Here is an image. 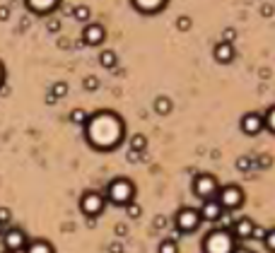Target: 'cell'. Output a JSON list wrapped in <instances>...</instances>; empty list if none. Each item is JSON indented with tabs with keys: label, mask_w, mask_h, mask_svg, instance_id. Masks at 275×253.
<instances>
[{
	"label": "cell",
	"mask_w": 275,
	"mask_h": 253,
	"mask_svg": "<svg viewBox=\"0 0 275 253\" xmlns=\"http://www.w3.org/2000/svg\"><path fill=\"white\" fill-rule=\"evenodd\" d=\"M126 210H128V217H133V219H138V217L143 215V210H140V205L135 200H130L128 205H126Z\"/></svg>",
	"instance_id": "28"
},
{
	"label": "cell",
	"mask_w": 275,
	"mask_h": 253,
	"mask_svg": "<svg viewBox=\"0 0 275 253\" xmlns=\"http://www.w3.org/2000/svg\"><path fill=\"white\" fill-rule=\"evenodd\" d=\"M133 5H135V10H140L145 15H155L165 7L166 0H133Z\"/></svg>",
	"instance_id": "15"
},
{
	"label": "cell",
	"mask_w": 275,
	"mask_h": 253,
	"mask_svg": "<svg viewBox=\"0 0 275 253\" xmlns=\"http://www.w3.org/2000/svg\"><path fill=\"white\" fill-rule=\"evenodd\" d=\"M104 205H107V198L102 196V193H97V191H87V193H82V198H80V210H82V215L94 219V217H99L104 212Z\"/></svg>",
	"instance_id": "5"
},
{
	"label": "cell",
	"mask_w": 275,
	"mask_h": 253,
	"mask_svg": "<svg viewBox=\"0 0 275 253\" xmlns=\"http://www.w3.org/2000/svg\"><path fill=\"white\" fill-rule=\"evenodd\" d=\"M261 12H263L266 17H271V15H273V7H271V5H263V7H261Z\"/></svg>",
	"instance_id": "38"
},
{
	"label": "cell",
	"mask_w": 275,
	"mask_h": 253,
	"mask_svg": "<svg viewBox=\"0 0 275 253\" xmlns=\"http://www.w3.org/2000/svg\"><path fill=\"white\" fill-rule=\"evenodd\" d=\"M218 191H220V183H218V179L213 174H198L193 179V193H196V198H201V200L215 198Z\"/></svg>",
	"instance_id": "6"
},
{
	"label": "cell",
	"mask_w": 275,
	"mask_h": 253,
	"mask_svg": "<svg viewBox=\"0 0 275 253\" xmlns=\"http://www.w3.org/2000/svg\"><path fill=\"white\" fill-rule=\"evenodd\" d=\"M218 202L222 205V210H227V212H232V210H237L244 205V191L234 186V183H229V186H222L220 191H218Z\"/></svg>",
	"instance_id": "4"
},
{
	"label": "cell",
	"mask_w": 275,
	"mask_h": 253,
	"mask_svg": "<svg viewBox=\"0 0 275 253\" xmlns=\"http://www.w3.org/2000/svg\"><path fill=\"white\" fill-rule=\"evenodd\" d=\"M0 253H15V251H7V249H2V251H0Z\"/></svg>",
	"instance_id": "44"
},
{
	"label": "cell",
	"mask_w": 275,
	"mask_h": 253,
	"mask_svg": "<svg viewBox=\"0 0 275 253\" xmlns=\"http://www.w3.org/2000/svg\"><path fill=\"white\" fill-rule=\"evenodd\" d=\"M126 135V123L116 111H97L90 113L87 123H85V138L87 143L99 150V152H111L123 143Z\"/></svg>",
	"instance_id": "1"
},
{
	"label": "cell",
	"mask_w": 275,
	"mask_h": 253,
	"mask_svg": "<svg viewBox=\"0 0 275 253\" xmlns=\"http://www.w3.org/2000/svg\"><path fill=\"white\" fill-rule=\"evenodd\" d=\"M198 227H201V215H198L196 207H181V210L176 212V229H179L181 234H191V232H196Z\"/></svg>",
	"instance_id": "7"
},
{
	"label": "cell",
	"mask_w": 275,
	"mask_h": 253,
	"mask_svg": "<svg viewBox=\"0 0 275 253\" xmlns=\"http://www.w3.org/2000/svg\"><path fill=\"white\" fill-rule=\"evenodd\" d=\"M111 253H123V246L121 244H111Z\"/></svg>",
	"instance_id": "40"
},
{
	"label": "cell",
	"mask_w": 275,
	"mask_h": 253,
	"mask_svg": "<svg viewBox=\"0 0 275 253\" xmlns=\"http://www.w3.org/2000/svg\"><path fill=\"white\" fill-rule=\"evenodd\" d=\"M266 232H268L266 227H256V224H254V232H251V239H256V241H263V239H266Z\"/></svg>",
	"instance_id": "31"
},
{
	"label": "cell",
	"mask_w": 275,
	"mask_h": 253,
	"mask_svg": "<svg viewBox=\"0 0 275 253\" xmlns=\"http://www.w3.org/2000/svg\"><path fill=\"white\" fill-rule=\"evenodd\" d=\"M126 232H128V229H126V224H116V234H118V236H123Z\"/></svg>",
	"instance_id": "39"
},
{
	"label": "cell",
	"mask_w": 275,
	"mask_h": 253,
	"mask_svg": "<svg viewBox=\"0 0 275 253\" xmlns=\"http://www.w3.org/2000/svg\"><path fill=\"white\" fill-rule=\"evenodd\" d=\"M87 118H90V113H87L85 108H73V111H70V121H73L75 126H85Z\"/></svg>",
	"instance_id": "19"
},
{
	"label": "cell",
	"mask_w": 275,
	"mask_h": 253,
	"mask_svg": "<svg viewBox=\"0 0 275 253\" xmlns=\"http://www.w3.org/2000/svg\"><path fill=\"white\" fill-rule=\"evenodd\" d=\"M7 17H10V7H7V5H0V22H5Z\"/></svg>",
	"instance_id": "36"
},
{
	"label": "cell",
	"mask_w": 275,
	"mask_h": 253,
	"mask_svg": "<svg viewBox=\"0 0 275 253\" xmlns=\"http://www.w3.org/2000/svg\"><path fill=\"white\" fill-rule=\"evenodd\" d=\"M263 246L268 249L271 253H275V227L266 232V239H263Z\"/></svg>",
	"instance_id": "25"
},
{
	"label": "cell",
	"mask_w": 275,
	"mask_h": 253,
	"mask_svg": "<svg viewBox=\"0 0 275 253\" xmlns=\"http://www.w3.org/2000/svg\"><path fill=\"white\" fill-rule=\"evenodd\" d=\"M157 253H179V244H176L174 239H165V241L160 244Z\"/></svg>",
	"instance_id": "21"
},
{
	"label": "cell",
	"mask_w": 275,
	"mask_h": 253,
	"mask_svg": "<svg viewBox=\"0 0 275 253\" xmlns=\"http://www.w3.org/2000/svg\"><path fill=\"white\" fill-rule=\"evenodd\" d=\"M239 128H241V133H244V135H249V138L258 135V133L266 128V126H263V113H256V111L244 113V116H241V121H239Z\"/></svg>",
	"instance_id": "9"
},
{
	"label": "cell",
	"mask_w": 275,
	"mask_h": 253,
	"mask_svg": "<svg viewBox=\"0 0 275 253\" xmlns=\"http://www.w3.org/2000/svg\"><path fill=\"white\" fill-rule=\"evenodd\" d=\"M5 229H7V227H5V224H0V236L5 234Z\"/></svg>",
	"instance_id": "43"
},
{
	"label": "cell",
	"mask_w": 275,
	"mask_h": 253,
	"mask_svg": "<svg viewBox=\"0 0 275 253\" xmlns=\"http://www.w3.org/2000/svg\"><path fill=\"white\" fill-rule=\"evenodd\" d=\"M234 39H237V32H234L232 27H227V29L222 32V41H224V44H234Z\"/></svg>",
	"instance_id": "30"
},
{
	"label": "cell",
	"mask_w": 275,
	"mask_h": 253,
	"mask_svg": "<svg viewBox=\"0 0 275 253\" xmlns=\"http://www.w3.org/2000/svg\"><path fill=\"white\" fill-rule=\"evenodd\" d=\"M263 126H266L275 135V106H271L266 113H263Z\"/></svg>",
	"instance_id": "24"
},
{
	"label": "cell",
	"mask_w": 275,
	"mask_h": 253,
	"mask_svg": "<svg viewBox=\"0 0 275 253\" xmlns=\"http://www.w3.org/2000/svg\"><path fill=\"white\" fill-rule=\"evenodd\" d=\"M24 253H55V251H54V244H51V241H46V239H34V241H27Z\"/></svg>",
	"instance_id": "16"
},
{
	"label": "cell",
	"mask_w": 275,
	"mask_h": 253,
	"mask_svg": "<svg viewBox=\"0 0 275 253\" xmlns=\"http://www.w3.org/2000/svg\"><path fill=\"white\" fill-rule=\"evenodd\" d=\"M191 27H193V22H191L188 15H181V17L176 19V29H179V32H188Z\"/></svg>",
	"instance_id": "27"
},
{
	"label": "cell",
	"mask_w": 275,
	"mask_h": 253,
	"mask_svg": "<svg viewBox=\"0 0 275 253\" xmlns=\"http://www.w3.org/2000/svg\"><path fill=\"white\" fill-rule=\"evenodd\" d=\"M143 157H145V152H138V150H130V152H128L130 162H138V159H143Z\"/></svg>",
	"instance_id": "34"
},
{
	"label": "cell",
	"mask_w": 275,
	"mask_h": 253,
	"mask_svg": "<svg viewBox=\"0 0 275 253\" xmlns=\"http://www.w3.org/2000/svg\"><path fill=\"white\" fill-rule=\"evenodd\" d=\"M237 241L229 229H213L210 234L203 239V253H234Z\"/></svg>",
	"instance_id": "2"
},
{
	"label": "cell",
	"mask_w": 275,
	"mask_h": 253,
	"mask_svg": "<svg viewBox=\"0 0 275 253\" xmlns=\"http://www.w3.org/2000/svg\"><path fill=\"white\" fill-rule=\"evenodd\" d=\"M46 27H49V32H51V34H55V32L60 29V22H58V19H49V24H46Z\"/></svg>",
	"instance_id": "35"
},
{
	"label": "cell",
	"mask_w": 275,
	"mask_h": 253,
	"mask_svg": "<svg viewBox=\"0 0 275 253\" xmlns=\"http://www.w3.org/2000/svg\"><path fill=\"white\" fill-rule=\"evenodd\" d=\"M82 87H85V90H87V92H94V90H97V87H99V80H97L94 75H90V77H85V82H82Z\"/></svg>",
	"instance_id": "29"
},
{
	"label": "cell",
	"mask_w": 275,
	"mask_h": 253,
	"mask_svg": "<svg viewBox=\"0 0 275 253\" xmlns=\"http://www.w3.org/2000/svg\"><path fill=\"white\" fill-rule=\"evenodd\" d=\"M155 111H157L160 116L171 113V99H169V97H157V99H155Z\"/></svg>",
	"instance_id": "18"
},
{
	"label": "cell",
	"mask_w": 275,
	"mask_h": 253,
	"mask_svg": "<svg viewBox=\"0 0 275 253\" xmlns=\"http://www.w3.org/2000/svg\"><path fill=\"white\" fill-rule=\"evenodd\" d=\"M104 36H107V29H104L102 24H97V22H92V24H85L82 41H85L87 46H99V44L104 41Z\"/></svg>",
	"instance_id": "11"
},
{
	"label": "cell",
	"mask_w": 275,
	"mask_h": 253,
	"mask_svg": "<svg viewBox=\"0 0 275 253\" xmlns=\"http://www.w3.org/2000/svg\"><path fill=\"white\" fill-rule=\"evenodd\" d=\"M2 85H5V65L0 63V87H2Z\"/></svg>",
	"instance_id": "41"
},
{
	"label": "cell",
	"mask_w": 275,
	"mask_h": 253,
	"mask_svg": "<svg viewBox=\"0 0 275 253\" xmlns=\"http://www.w3.org/2000/svg\"><path fill=\"white\" fill-rule=\"evenodd\" d=\"M258 164H261L263 169H266V166H271V157H268V154H263V157L258 159Z\"/></svg>",
	"instance_id": "37"
},
{
	"label": "cell",
	"mask_w": 275,
	"mask_h": 253,
	"mask_svg": "<svg viewBox=\"0 0 275 253\" xmlns=\"http://www.w3.org/2000/svg\"><path fill=\"white\" fill-rule=\"evenodd\" d=\"M104 198L113 202V205H121V207H126L130 200L135 198V186H133V181L130 179H123V176H118V179H113L107 186V196Z\"/></svg>",
	"instance_id": "3"
},
{
	"label": "cell",
	"mask_w": 275,
	"mask_h": 253,
	"mask_svg": "<svg viewBox=\"0 0 275 253\" xmlns=\"http://www.w3.org/2000/svg\"><path fill=\"white\" fill-rule=\"evenodd\" d=\"M12 219V212L7 210V207H0V224H5L7 227V222Z\"/></svg>",
	"instance_id": "33"
},
{
	"label": "cell",
	"mask_w": 275,
	"mask_h": 253,
	"mask_svg": "<svg viewBox=\"0 0 275 253\" xmlns=\"http://www.w3.org/2000/svg\"><path fill=\"white\" fill-rule=\"evenodd\" d=\"M90 7L87 5H77V7H73V17L77 19V22H87L90 19Z\"/></svg>",
	"instance_id": "23"
},
{
	"label": "cell",
	"mask_w": 275,
	"mask_h": 253,
	"mask_svg": "<svg viewBox=\"0 0 275 253\" xmlns=\"http://www.w3.org/2000/svg\"><path fill=\"white\" fill-rule=\"evenodd\" d=\"M237 169H239V171H249V169H251V159H249V157H239V159H237Z\"/></svg>",
	"instance_id": "32"
},
{
	"label": "cell",
	"mask_w": 275,
	"mask_h": 253,
	"mask_svg": "<svg viewBox=\"0 0 275 253\" xmlns=\"http://www.w3.org/2000/svg\"><path fill=\"white\" fill-rule=\"evenodd\" d=\"M234 253H254V251H246V249H234Z\"/></svg>",
	"instance_id": "42"
},
{
	"label": "cell",
	"mask_w": 275,
	"mask_h": 253,
	"mask_svg": "<svg viewBox=\"0 0 275 253\" xmlns=\"http://www.w3.org/2000/svg\"><path fill=\"white\" fill-rule=\"evenodd\" d=\"M198 215H201V222H218L222 215V205L218 202V198L203 200V207L198 210Z\"/></svg>",
	"instance_id": "10"
},
{
	"label": "cell",
	"mask_w": 275,
	"mask_h": 253,
	"mask_svg": "<svg viewBox=\"0 0 275 253\" xmlns=\"http://www.w3.org/2000/svg\"><path fill=\"white\" fill-rule=\"evenodd\" d=\"M145 147H147V138L145 135H133L130 138V150H138V152H145Z\"/></svg>",
	"instance_id": "22"
},
{
	"label": "cell",
	"mask_w": 275,
	"mask_h": 253,
	"mask_svg": "<svg viewBox=\"0 0 275 253\" xmlns=\"http://www.w3.org/2000/svg\"><path fill=\"white\" fill-rule=\"evenodd\" d=\"M232 236H234V241H246V239H251V232H254V219H249V217H241V219H234V224H232Z\"/></svg>",
	"instance_id": "12"
},
{
	"label": "cell",
	"mask_w": 275,
	"mask_h": 253,
	"mask_svg": "<svg viewBox=\"0 0 275 253\" xmlns=\"http://www.w3.org/2000/svg\"><path fill=\"white\" fill-rule=\"evenodd\" d=\"M220 229H232V224H234V219H232V215L227 212V210H222V215H220Z\"/></svg>",
	"instance_id": "26"
},
{
	"label": "cell",
	"mask_w": 275,
	"mask_h": 253,
	"mask_svg": "<svg viewBox=\"0 0 275 253\" xmlns=\"http://www.w3.org/2000/svg\"><path fill=\"white\" fill-rule=\"evenodd\" d=\"M99 63H102V68L113 70V68H116V63H118V58H116L113 51H102V53H99Z\"/></svg>",
	"instance_id": "17"
},
{
	"label": "cell",
	"mask_w": 275,
	"mask_h": 253,
	"mask_svg": "<svg viewBox=\"0 0 275 253\" xmlns=\"http://www.w3.org/2000/svg\"><path fill=\"white\" fill-rule=\"evenodd\" d=\"M213 53H215V60H218V63L227 65V63H232V60H234V46L220 41V44L215 46V51H213Z\"/></svg>",
	"instance_id": "14"
},
{
	"label": "cell",
	"mask_w": 275,
	"mask_h": 253,
	"mask_svg": "<svg viewBox=\"0 0 275 253\" xmlns=\"http://www.w3.org/2000/svg\"><path fill=\"white\" fill-rule=\"evenodd\" d=\"M2 239V246L7 249V251H15V253H19V251H24V246H27V234L19 229V227H7L5 229V234L0 236Z\"/></svg>",
	"instance_id": "8"
},
{
	"label": "cell",
	"mask_w": 275,
	"mask_h": 253,
	"mask_svg": "<svg viewBox=\"0 0 275 253\" xmlns=\"http://www.w3.org/2000/svg\"><path fill=\"white\" fill-rule=\"evenodd\" d=\"M24 2L37 15H49V12H54L55 7H58V0H24Z\"/></svg>",
	"instance_id": "13"
},
{
	"label": "cell",
	"mask_w": 275,
	"mask_h": 253,
	"mask_svg": "<svg viewBox=\"0 0 275 253\" xmlns=\"http://www.w3.org/2000/svg\"><path fill=\"white\" fill-rule=\"evenodd\" d=\"M68 92H70V87H68V82H55L54 87L49 90V94H54L55 99H63V97H65Z\"/></svg>",
	"instance_id": "20"
}]
</instances>
